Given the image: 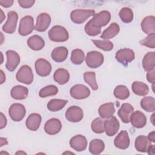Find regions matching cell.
<instances>
[{
	"label": "cell",
	"instance_id": "1",
	"mask_svg": "<svg viewBox=\"0 0 155 155\" xmlns=\"http://www.w3.org/2000/svg\"><path fill=\"white\" fill-rule=\"evenodd\" d=\"M48 35L50 39L54 42H65L69 38L67 30L61 25L53 26L49 30Z\"/></svg>",
	"mask_w": 155,
	"mask_h": 155
},
{
	"label": "cell",
	"instance_id": "2",
	"mask_svg": "<svg viewBox=\"0 0 155 155\" xmlns=\"http://www.w3.org/2000/svg\"><path fill=\"white\" fill-rule=\"evenodd\" d=\"M95 15V11L91 9H76L70 13V18L72 22L80 24L84 23L90 16Z\"/></svg>",
	"mask_w": 155,
	"mask_h": 155
},
{
	"label": "cell",
	"instance_id": "3",
	"mask_svg": "<svg viewBox=\"0 0 155 155\" xmlns=\"http://www.w3.org/2000/svg\"><path fill=\"white\" fill-rule=\"evenodd\" d=\"M111 14L109 12L103 10L99 13L95 14L93 18L88 22L93 27L101 28V27L106 25L110 21Z\"/></svg>",
	"mask_w": 155,
	"mask_h": 155
},
{
	"label": "cell",
	"instance_id": "4",
	"mask_svg": "<svg viewBox=\"0 0 155 155\" xmlns=\"http://www.w3.org/2000/svg\"><path fill=\"white\" fill-rule=\"evenodd\" d=\"M16 78L19 82L29 85L33 81V74L31 68L27 65H22L18 71Z\"/></svg>",
	"mask_w": 155,
	"mask_h": 155
},
{
	"label": "cell",
	"instance_id": "5",
	"mask_svg": "<svg viewBox=\"0 0 155 155\" xmlns=\"http://www.w3.org/2000/svg\"><path fill=\"white\" fill-rule=\"evenodd\" d=\"M85 62L87 66L90 68H98L104 62V56L99 51H91L87 53Z\"/></svg>",
	"mask_w": 155,
	"mask_h": 155
},
{
	"label": "cell",
	"instance_id": "6",
	"mask_svg": "<svg viewBox=\"0 0 155 155\" xmlns=\"http://www.w3.org/2000/svg\"><path fill=\"white\" fill-rule=\"evenodd\" d=\"M26 113L24 106L19 103L12 104L8 109V114L11 119L15 122H19L23 119Z\"/></svg>",
	"mask_w": 155,
	"mask_h": 155
},
{
	"label": "cell",
	"instance_id": "7",
	"mask_svg": "<svg viewBox=\"0 0 155 155\" xmlns=\"http://www.w3.org/2000/svg\"><path fill=\"white\" fill-rule=\"evenodd\" d=\"M35 28L33 17L25 16L21 19L18 32L21 36H27L31 33Z\"/></svg>",
	"mask_w": 155,
	"mask_h": 155
},
{
	"label": "cell",
	"instance_id": "8",
	"mask_svg": "<svg viewBox=\"0 0 155 155\" xmlns=\"http://www.w3.org/2000/svg\"><path fill=\"white\" fill-rule=\"evenodd\" d=\"M7 20L2 25V30L7 33L12 34L15 31L18 19V13L15 11H10L7 14Z\"/></svg>",
	"mask_w": 155,
	"mask_h": 155
},
{
	"label": "cell",
	"instance_id": "9",
	"mask_svg": "<svg viewBox=\"0 0 155 155\" xmlns=\"http://www.w3.org/2000/svg\"><path fill=\"white\" fill-rule=\"evenodd\" d=\"M70 95L76 99H84L90 94L89 88L82 84H76L73 86L70 90Z\"/></svg>",
	"mask_w": 155,
	"mask_h": 155
},
{
	"label": "cell",
	"instance_id": "10",
	"mask_svg": "<svg viewBox=\"0 0 155 155\" xmlns=\"http://www.w3.org/2000/svg\"><path fill=\"white\" fill-rule=\"evenodd\" d=\"M134 53L130 48H123L118 50L115 55V58L120 64L127 65L134 59Z\"/></svg>",
	"mask_w": 155,
	"mask_h": 155
},
{
	"label": "cell",
	"instance_id": "11",
	"mask_svg": "<svg viewBox=\"0 0 155 155\" xmlns=\"http://www.w3.org/2000/svg\"><path fill=\"white\" fill-rule=\"evenodd\" d=\"M119 122L114 116L108 118L104 122V131L108 136H113L116 134L119 129Z\"/></svg>",
	"mask_w": 155,
	"mask_h": 155
},
{
	"label": "cell",
	"instance_id": "12",
	"mask_svg": "<svg viewBox=\"0 0 155 155\" xmlns=\"http://www.w3.org/2000/svg\"><path fill=\"white\" fill-rule=\"evenodd\" d=\"M35 67L36 72L40 76H47L50 74L51 71L50 63L42 58H39L36 61Z\"/></svg>",
	"mask_w": 155,
	"mask_h": 155
},
{
	"label": "cell",
	"instance_id": "13",
	"mask_svg": "<svg viewBox=\"0 0 155 155\" xmlns=\"http://www.w3.org/2000/svg\"><path fill=\"white\" fill-rule=\"evenodd\" d=\"M82 110L78 106L70 107L65 112L66 119L71 122H78L83 118Z\"/></svg>",
	"mask_w": 155,
	"mask_h": 155
},
{
	"label": "cell",
	"instance_id": "14",
	"mask_svg": "<svg viewBox=\"0 0 155 155\" xmlns=\"http://www.w3.org/2000/svg\"><path fill=\"white\" fill-rule=\"evenodd\" d=\"M7 62L6 68L10 71H14L20 62V57L18 53L13 50H7L6 51Z\"/></svg>",
	"mask_w": 155,
	"mask_h": 155
},
{
	"label": "cell",
	"instance_id": "15",
	"mask_svg": "<svg viewBox=\"0 0 155 155\" xmlns=\"http://www.w3.org/2000/svg\"><path fill=\"white\" fill-rule=\"evenodd\" d=\"M87 140L84 136L78 134L73 136L70 140V147L77 151H82L87 147Z\"/></svg>",
	"mask_w": 155,
	"mask_h": 155
},
{
	"label": "cell",
	"instance_id": "16",
	"mask_svg": "<svg viewBox=\"0 0 155 155\" xmlns=\"http://www.w3.org/2000/svg\"><path fill=\"white\" fill-rule=\"evenodd\" d=\"M62 128V124L59 119L51 118L48 120L44 125V131L50 135H54L58 133Z\"/></svg>",
	"mask_w": 155,
	"mask_h": 155
},
{
	"label": "cell",
	"instance_id": "17",
	"mask_svg": "<svg viewBox=\"0 0 155 155\" xmlns=\"http://www.w3.org/2000/svg\"><path fill=\"white\" fill-rule=\"evenodd\" d=\"M51 22L50 16L46 13L39 14L36 19V24L35 29L39 32L45 31L49 27Z\"/></svg>",
	"mask_w": 155,
	"mask_h": 155
},
{
	"label": "cell",
	"instance_id": "18",
	"mask_svg": "<svg viewBox=\"0 0 155 155\" xmlns=\"http://www.w3.org/2000/svg\"><path fill=\"white\" fill-rule=\"evenodd\" d=\"M130 122L134 127L141 128L145 127L147 124V117L142 112L136 111L131 114Z\"/></svg>",
	"mask_w": 155,
	"mask_h": 155
},
{
	"label": "cell",
	"instance_id": "19",
	"mask_svg": "<svg viewBox=\"0 0 155 155\" xmlns=\"http://www.w3.org/2000/svg\"><path fill=\"white\" fill-rule=\"evenodd\" d=\"M114 144L116 147L119 149L125 150L130 145V138L128 132L125 130L121 131L115 137Z\"/></svg>",
	"mask_w": 155,
	"mask_h": 155
},
{
	"label": "cell",
	"instance_id": "20",
	"mask_svg": "<svg viewBox=\"0 0 155 155\" xmlns=\"http://www.w3.org/2000/svg\"><path fill=\"white\" fill-rule=\"evenodd\" d=\"M134 111L133 107L128 103H124L118 110V116L124 123L130 122V118Z\"/></svg>",
	"mask_w": 155,
	"mask_h": 155
},
{
	"label": "cell",
	"instance_id": "21",
	"mask_svg": "<svg viewBox=\"0 0 155 155\" xmlns=\"http://www.w3.org/2000/svg\"><path fill=\"white\" fill-rule=\"evenodd\" d=\"M68 50L65 47H58L54 48L51 53L52 59L56 62L64 61L68 56Z\"/></svg>",
	"mask_w": 155,
	"mask_h": 155
},
{
	"label": "cell",
	"instance_id": "22",
	"mask_svg": "<svg viewBox=\"0 0 155 155\" xmlns=\"http://www.w3.org/2000/svg\"><path fill=\"white\" fill-rule=\"evenodd\" d=\"M41 123V116L38 113H32L27 117L25 122L27 128L31 131H36Z\"/></svg>",
	"mask_w": 155,
	"mask_h": 155
},
{
	"label": "cell",
	"instance_id": "23",
	"mask_svg": "<svg viewBox=\"0 0 155 155\" xmlns=\"http://www.w3.org/2000/svg\"><path fill=\"white\" fill-rule=\"evenodd\" d=\"M142 31L150 35L155 31V18L153 16H148L143 18L141 22Z\"/></svg>",
	"mask_w": 155,
	"mask_h": 155
},
{
	"label": "cell",
	"instance_id": "24",
	"mask_svg": "<svg viewBox=\"0 0 155 155\" xmlns=\"http://www.w3.org/2000/svg\"><path fill=\"white\" fill-rule=\"evenodd\" d=\"M151 142L147 137L143 135H140L136 138L134 142V147L137 151L146 152L148 148L151 145Z\"/></svg>",
	"mask_w": 155,
	"mask_h": 155
},
{
	"label": "cell",
	"instance_id": "25",
	"mask_svg": "<svg viewBox=\"0 0 155 155\" xmlns=\"http://www.w3.org/2000/svg\"><path fill=\"white\" fill-rule=\"evenodd\" d=\"M28 94V90L27 87L22 85L13 87L10 91L11 96L16 100H22L25 99Z\"/></svg>",
	"mask_w": 155,
	"mask_h": 155
},
{
	"label": "cell",
	"instance_id": "26",
	"mask_svg": "<svg viewBox=\"0 0 155 155\" xmlns=\"http://www.w3.org/2000/svg\"><path fill=\"white\" fill-rule=\"evenodd\" d=\"M28 46L33 50H40L45 45L44 39L38 35H33L27 39Z\"/></svg>",
	"mask_w": 155,
	"mask_h": 155
},
{
	"label": "cell",
	"instance_id": "27",
	"mask_svg": "<svg viewBox=\"0 0 155 155\" xmlns=\"http://www.w3.org/2000/svg\"><path fill=\"white\" fill-rule=\"evenodd\" d=\"M53 79L55 82L60 85H64L68 82L70 79L68 71L64 68L57 69L53 74Z\"/></svg>",
	"mask_w": 155,
	"mask_h": 155
},
{
	"label": "cell",
	"instance_id": "28",
	"mask_svg": "<svg viewBox=\"0 0 155 155\" xmlns=\"http://www.w3.org/2000/svg\"><path fill=\"white\" fill-rule=\"evenodd\" d=\"M98 112L102 118H109L113 116L115 112L114 104L108 102L101 105L99 108Z\"/></svg>",
	"mask_w": 155,
	"mask_h": 155
},
{
	"label": "cell",
	"instance_id": "29",
	"mask_svg": "<svg viewBox=\"0 0 155 155\" xmlns=\"http://www.w3.org/2000/svg\"><path fill=\"white\" fill-rule=\"evenodd\" d=\"M119 30L120 28L119 25L116 22H113L102 32L101 38L105 40L111 39L119 33Z\"/></svg>",
	"mask_w": 155,
	"mask_h": 155
},
{
	"label": "cell",
	"instance_id": "30",
	"mask_svg": "<svg viewBox=\"0 0 155 155\" xmlns=\"http://www.w3.org/2000/svg\"><path fill=\"white\" fill-rule=\"evenodd\" d=\"M142 67L146 71H150L155 67V52H148L142 60Z\"/></svg>",
	"mask_w": 155,
	"mask_h": 155
},
{
	"label": "cell",
	"instance_id": "31",
	"mask_svg": "<svg viewBox=\"0 0 155 155\" xmlns=\"http://www.w3.org/2000/svg\"><path fill=\"white\" fill-rule=\"evenodd\" d=\"M131 88L134 94L140 96L147 95L149 91L148 85L146 84L139 81H135L133 82Z\"/></svg>",
	"mask_w": 155,
	"mask_h": 155
},
{
	"label": "cell",
	"instance_id": "32",
	"mask_svg": "<svg viewBox=\"0 0 155 155\" xmlns=\"http://www.w3.org/2000/svg\"><path fill=\"white\" fill-rule=\"evenodd\" d=\"M105 148L104 142L99 139H93L89 145V151L92 154H99Z\"/></svg>",
	"mask_w": 155,
	"mask_h": 155
},
{
	"label": "cell",
	"instance_id": "33",
	"mask_svg": "<svg viewBox=\"0 0 155 155\" xmlns=\"http://www.w3.org/2000/svg\"><path fill=\"white\" fill-rule=\"evenodd\" d=\"M67 100L53 99L50 100L47 104V108L50 111H58L62 110L67 103Z\"/></svg>",
	"mask_w": 155,
	"mask_h": 155
},
{
	"label": "cell",
	"instance_id": "34",
	"mask_svg": "<svg viewBox=\"0 0 155 155\" xmlns=\"http://www.w3.org/2000/svg\"><path fill=\"white\" fill-rule=\"evenodd\" d=\"M140 106L147 112H153L155 110V99L151 96L144 97L140 101Z\"/></svg>",
	"mask_w": 155,
	"mask_h": 155
},
{
	"label": "cell",
	"instance_id": "35",
	"mask_svg": "<svg viewBox=\"0 0 155 155\" xmlns=\"http://www.w3.org/2000/svg\"><path fill=\"white\" fill-rule=\"evenodd\" d=\"M114 95L116 98L121 100L127 99L130 96V91L128 88L122 85L117 86L113 91Z\"/></svg>",
	"mask_w": 155,
	"mask_h": 155
},
{
	"label": "cell",
	"instance_id": "36",
	"mask_svg": "<svg viewBox=\"0 0 155 155\" xmlns=\"http://www.w3.org/2000/svg\"><path fill=\"white\" fill-rule=\"evenodd\" d=\"M85 59V54L81 49H74L71 52V61L75 65L81 64Z\"/></svg>",
	"mask_w": 155,
	"mask_h": 155
},
{
	"label": "cell",
	"instance_id": "37",
	"mask_svg": "<svg viewBox=\"0 0 155 155\" xmlns=\"http://www.w3.org/2000/svg\"><path fill=\"white\" fill-rule=\"evenodd\" d=\"M58 92V88L56 86L50 85L42 88L39 92V96L41 97H47L50 96H54Z\"/></svg>",
	"mask_w": 155,
	"mask_h": 155
},
{
	"label": "cell",
	"instance_id": "38",
	"mask_svg": "<svg viewBox=\"0 0 155 155\" xmlns=\"http://www.w3.org/2000/svg\"><path fill=\"white\" fill-rule=\"evenodd\" d=\"M84 79L93 90H96L98 88V85L96 81V74L94 72L88 71L84 73Z\"/></svg>",
	"mask_w": 155,
	"mask_h": 155
},
{
	"label": "cell",
	"instance_id": "39",
	"mask_svg": "<svg viewBox=\"0 0 155 155\" xmlns=\"http://www.w3.org/2000/svg\"><path fill=\"white\" fill-rule=\"evenodd\" d=\"M119 16L122 21L124 23H129L131 22L133 19V11L131 8L128 7L122 8L119 13Z\"/></svg>",
	"mask_w": 155,
	"mask_h": 155
},
{
	"label": "cell",
	"instance_id": "40",
	"mask_svg": "<svg viewBox=\"0 0 155 155\" xmlns=\"http://www.w3.org/2000/svg\"><path fill=\"white\" fill-rule=\"evenodd\" d=\"M104 120H103L101 117H97L94 119L91 124L92 131L94 133L97 134L102 133L104 131Z\"/></svg>",
	"mask_w": 155,
	"mask_h": 155
},
{
	"label": "cell",
	"instance_id": "41",
	"mask_svg": "<svg viewBox=\"0 0 155 155\" xmlns=\"http://www.w3.org/2000/svg\"><path fill=\"white\" fill-rule=\"evenodd\" d=\"M93 44L99 48L104 51H110L113 48V43L108 40H92Z\"/></svg>",
	"mask_w": 155,
	"mask_h": 155
},
{
	"label": "cell",
	"instance_id": "42",
	"mask_svg": "<svg viewBox=\"0 0 155 155\" xmlns=\"http://www.w3.org/2000/svg\"><path fill=\"white\" fill-rule=\"evenodd\" d=\"M140 44L145 47L154 48L155 47V34L151 33L148 35L145 38L140 42Z\"/></svg>",
	"mask_w": 155,
	"mask_h": 155
},
{
	"label": "cell",
	"instance_id": "43",
	"mask_svg": "<svg viewBox=\"0 0 155 155\" xmlns=\"http://www.w3.org/2000/svg\"><path fill=\"white\" fill-rule=\"evenodd\" d=\"M85 33L89 35V36H96L101 33V28H97L96 27H93L91 25H90L88 22L87 23V24L85 25Z\"/></svg>",
	"mask_w": 155,
	"mask_h": 155
},
{
	"label": "cell",
	"instance_id": "44",
	"mask_svg": "<svg viewBox=\"0 0 155 155\" xmlns=\"http://www.w3.org/2000/svg\"><path fill=\"white\" fill-rule=\"evenodd\" d=\"M19 5L24 8H28L32 7L35 2V0H18V1Z\"/></svg>",
	"mask_w": 155,
	"mask_h": 155
},
{
	"label": "cell",
	"instance_id": "45",
	"mask_svg": "<svg viewBox=\"0 0 155 155\" xmlns=\"http://www.w3.org/2000/svg\"><path fill=\"white\" fill-rule=\"evenodd\" d=\"M147 79L148 82L154 84L155 82V70L154 68L148 71L147 74Z\"/></svg>",
	"mask_w": 155,
	"mask_h": 155
},
{
	"label": "cell",
	"instance_id": "46",
	"mask_svg": "<svg viewBox=\"0 0 155 155\" xmlns=\"http://www.w3.org/2000/svg\"><path fill=\"white\" fill-rule=\"evenodd\" d=\"M0 4L1 5L4 7L7 8L12 6V5L13 4V1L12 0H7V1H0Z\"/></svg>",
	"mask_w": 155,
	"mask_h": 155
},
{
	"label": "cell",
	"instance_id": "47",
	"mask_svg": "<svg viewBox=\"0 0 155 155\" xmlns=\"http://www.w3.org/2000/svg\"><path fill=\"white\" fill-rule=\"evenodd\" d=\"M0 128H4L7 125V119L4 114L1 112V124H0Z\"/></svg>",
	"mask_w": 155,
	"mask_h": 155
},
{
	"label": "cell",
	"instance_id": "48",
	"mask_svg": "<svg viewBox=\"0 0 155 155\" xmlns=\"http://www.w3.org/2000/svg\"><path fill=\"white\" fill-rule=\"evenodd\" d=\"M154 148H155V145H151L147 150L148 154H150V155H154L155 154Z\"/></svg>",
	"mask_w": 155,
	"mask_h": 155
},
{
	"label": "cell",
	"instance_id": "49",
	"mask_svg": "<svg viewBox=\"0 0 155 155\" xmlns=\"http://www.w3.org/2000/svg\"><path fill=\"white\" fill-rule=\"evenodd\" d=\"M147 137L150 140V142H155V131H153L150 133L148 134V136Z\"/></svg>",
	"mask_w": 155,
	"mask_h": 155
},
{
	"label": "cell",
	"instance_id": "50",
	"mask_svg": "<svg viewBox=\"0 0 155 155\" xmlns=\"http://www.w3.org/2000/svg\"><path fill=\"white\" fill-rule=\"evenodd\" d=\"M0 73H1V84H2L5 81V76L2 70H0Z\"/></svg>",
	"mask_w": 155,
	"mask_h": 155
},
{
	"label": "cell",
	"instance_id": "51",
	"mask_svg": "<svg viewBox=\"0 0 155 155\" xmlns=\"http://www.w3.org/2000/svg\"><path fill=\"white\" fill-rule=\"evenodd\" d=\"M0 141H1V147H2L3 145H7L8 143V142L6 138H4V137H1L0 139Z\"/></svg>",
	"mask_w": 155,
	"mask_h": 155
},
{
	"label": "cell",
	"instance_id": "52",
	"mask_svg": "<svg viewBox=\"0 0 155 155\" xmlns=\"http://www.w3.org/2000/svg\"><path fill=\"white\" fill-rule=\"evenodd\" d=\"M0 10H1V16H2V18H1V22H2V21L4 20V19H3V18H2V16L5 17V16H4V14H3V12H2V9H0Z\"/></svg>",
	"mask_w": 155,
	"mask_h": 155
},
{
	"label": "cell",
	"instance_id": "53",
	"mask_svg": "<svg viewBox=\"0 0 155 155\" xmlns=\"http://www.w3.org/2000/svg\"><path fill=\"white\" fill-rule=\"evenodd\" d=\"M154 114H153L151 116V122L153 125H154Z\"/></svg>",
	"mask_w": 155,
	"mask_h": 155
},
{
	"label": "cell",
	"instance_id": "54",
	"mask_svg": "<svg viewBox=\"0 0 155 155\" xmlns=\"http://www.w3.org/2000/svg\"><path fill=\"white\" fill-rule=\"evenodd\" d=\"M18 153H19V154H21V153H23V154H25V153H24V152H17L16 154H18Z\"/></svg>",
	"mask_w": 155,
	"mask_h": 155
}]
</instances>
